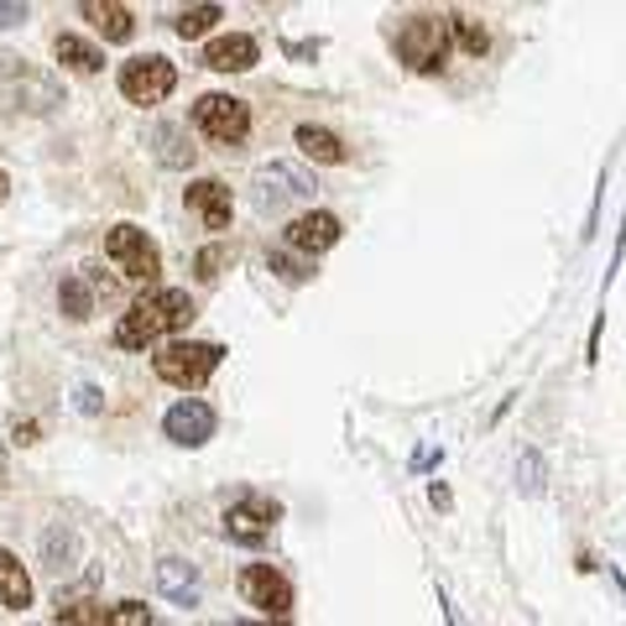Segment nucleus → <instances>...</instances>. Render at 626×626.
Returning a JSON list of instances; mask_svg holds the SVG:
<instances>
[{"instance_id":"f257e3e1","label":"nucleus","mask_w":626,"mask_h":626,"mask_svg":"<svg viewBox=\"0 0 626 626\" xmlns=\"http://www.w3.org/2000/svg\"><path fill=\"white\" fill-rule=\"evenodd\" d=\"M193 324V298L183 288H152L146 298H136L116 324V345L121 350H146L152 339L178 335Z\"/></svg>"},{"instance_id":"f03ea898","label":"nucleus","mask_w":626,"mask_h":626,"mask_svg":"<svg viewBox=\"0 0 626 626\" xmlns=\"http://www.w3.org/2000/svg\"><path fill=\"white\" fill-rule=\"evenodd\" d=\"M219 361H225V350H219V345H204V339H178V345H162V350L152 356V371H157L168 386L198 392V386L219 371Z\"/></svg>"},{"instance_id":"7ed1b4c3","label":"nucleus","mask_w":626,"mask_h":626,"mask_svg":"<svg viewBox=\"0 0 626 626\" xmlns=\"http://www.w3.org/2000/svg\"><path fill=\"white\" fill-rule=\"evenodd\" d=\"M397 58L418 73H434L444 69V58H449V16H408L402 32H397Z\"/></svg>"},{"instance_id":"20e7f679","label":"nucleus","mask_w":626,"mask_h":626,"mask_svg":"<svg viewBox=\"0 0 626 626\" xmlns=\"http://www.w3.org/2000/svg\"><path fill=\"white\" fill-rule=\"evenodd\" d=\"M105 256H110L116 272L131 277V282H157V272H162V251H157V241L146 236L142 225H116V230L105 236Z\"/></svg>"},{"instance_id":"39448f33","label":"nucleus","mask_w":626,"mask_h":626,"mask_svg":"<svg viewBox=\"0 0 626 626\" xmlns=\"http://www.w3.org/2000/svg\"><path fill=\"white\" fill-rule=\"evenodd\" d=\"M193 125L198 136L215 146H241L251 136V105L236 95H204L193 105Z\"/></svg>"},{"instance_id":"423d86ee","label":"nucleus","mask_w":626,"mask_h":626,"mask_svg":"<svg viewBox=\"0 0 626 626\" xmlns=\"http://www.w3.org/2000/svg\"><path fill=\"white\" fill-rule=\"evenodd\" d=\"M172 89H178V69L168 58L146 52V58H125L121 63V95L131 105H162Z\"/></svg>"},{"instance_id":"0eeeda50","label":"nucleus","mask_w":626,"mask_h":626,"mask_svg":"<svg viewBox=\"0 0 626 626\" xmlns=\"http://www.w3.org/2000/svg\"><path fill=\"white\" fill-rule=\"evenodd\" d=\"M241 595L245 605H256V611H266V616H282L292 605V585L272 564H245L241 569Z\"/></svg>"},{"instance_id":"6e6552de","label":"nucleus","mask_w":626,"mask_h":626,"mask_svg":"<svg viewBox=\"0 0 626 626\" xmlns=\"http://www.w3.org/2000/svg\"><path fill=\"white\" fill-rule=\"evenodd\" d=\"M162 434H168L172 444H183V449H198L204 438H215V408H209V402H198V397H189V402L168 408Z\"/></svg>"},{"instance_id":"1a4fd4ad","label":"nucleus","mask_w":626,"mask_h":626,"mask_svg":"<svg viewBox=\"0 0 626 626\" xmlns=\"http://www.w3.org/2000/svg\"><path fill=\"white\" fill-rule=\"evenodd\" d=\"M277 522V502H262V496H245L225 511V532L236 543H266V532Z\"/></svg>"},{"instance_id":"9d476101","label":"nucleus","mask_w":626,"mask_h":626,"mask_svg":"<svg viewBox=\"0 0 626 626\" xmlns=\"http://www.w3.org/2000/svg\"><path fill=\"white\" fill-rule=\"evenodd\" d=\"M335 241H339V215H329V209H309V215H298L288 225V245L303 251V256H318Z\"/></svg>"},{"instance_id":"9b49d317","label":"nucleus","mask_w":626,"mask_h":626,"mask_svg":"<svg viewBox=\"0 0 626 626\" xmlns=\"http://www.w3.org/2000/svg\"><path fill=\"white\" fill-rule=\"evenodd\" d=\"M189 209L209 230H230V215H236V198H230V189L219 183V178H198V183H189Z\"/></svg>"},{"instance_id":"f8f14e48","label":"nucleus","mask_w":626,"mask_h":626,"mask_svg":"<svg viewBox=\"0 0 626 626\" xmlns=\"http://www.w3.org/2000/svg\"><path fill=\"white\" fill-rule=\"evenodd\" d=\"M256 58H262L256 37H245V32H230V37H215V43L204 48V69H215V73H245V69H256Z\"/></svg>"},{"instance_id":"ddd939ff","label":"nucleus","mask_w":626,"mask_h":626,"mask_svg":"<svg viewBox=\"0 0 626 626\" xmlns=\"http://www.w3.org/2000/svg\"><path fill=\"white\" fill-rule=\"evenodd\" d=\"M157 585H162V595H168L172 605L198 601V569L183 564V558H162V564H157Z\"/></svg>"},{"instance_id":"4468645a","label":"nucleus","mask_w":626,"mask_h":626,"mask_svg":"<svg viewBox=\"0 0 626 626\" xmlns=\"http://www.w3.org/2000/svg\"><path fill=\"white\" fill-rule=\"evenodd\" d=\"M84 16L105 32V43H131V37H136V16H131L125 5H116V0H110V5L89 0V5H84Z\"/></svg>"},{"instance_id":"2eb2a0df","label":"nucleus","mask_w":626,"mask_h":626,"mask_svg":"<svg viewBox=\"0 0 626 626\" xmlns=\"http://www.w3.org/2000/svg\"><path fill=\"white\" fill-rule=\"evenodd\" d=\"M298 152L313 157V162H329V168H339V162L350 157L345 142H339L335 131H324V125H298Z\"/></svg>"},{"instance_id":"dca6fc26","label":"nucleus","mask_w":626,"mask_h":626,"mask_svg":"<svg viewBox=\"0 0 626 626\" xmlns=\"http://www.w3.org/2000/svg\"><path fill=\"white\" fill-rule=\"evenodd\" d=\"M0 605H11V611L32 605V579H26L22 558L11 554V549H0Z\"/></svg>"},{"instance_id":"f3484780","label":"nucleus","mask_w":626,"mask_h":626,"mask_svg":"<svg viewBox=\"0 0 626 626\" xmlns=\"http://www.w3.org/2000/svg\"><path fill=\"white\" fill-rule=\"evenodd\" d=\"M52 52H58V63H69L73 73H99L105 69V52H99L95 43H84V37H69V32L52 43Z\"/></svg>"},{"instance_id":"a211bd4d","label":"nucleus","mask_w":626,"mask_h":626,"mask_svg":"<svg viewBox=\"0 0 626 626\" xmlns=\"http://www.w3.org/2000/svg\"><path fill=\"white\" fill-rule=\"evenodd\" d=\"M219 16H225L219 5H189V11H178V22H172V32H178V37L189 43V37H204V32H209V26H215Z\"/></svg>"},{"instance_id":"6ab92c4d","label":"nucleus","mask_w":626,"mask_h":626,"mask_svg":"<svg viewBox=\"0 0 626 626\" xmlns=\"http://www.w3.org/2000/svg\"><path fill=\"white\" fill-rule=\"evenodd\" d=\"M58 303H63V313H69V318H89V313H95V292L84 288V277H63Z\"/></svg>"},{"instance_id":"aec40b11","label":"nucleus","mask_w":626,"mask_h":626,"mask_svg":"<svg viewBox=\"0 0 626 626\" xmlns=\"http://www.w3.org/2000/svg\"><path fill=\"white\" fill-rule=\"evenodd\" d=\"M89 626H152V611L142 601H121V605H105Z\"/></svg>"},{"instance_id":"412c9836","label":"nucleus","mask_w":626,"mask_h":626,"mask_svg":"<svg viewBox=\"0 0 626 626\" xmlns=\"http://www.w3.org/2000/svg\"><path fill=\"white\" fill-rule=\"evenodd\" d=\"M449 26H455V37H459V48L470 52V58H481L485 48H491V32H485L475 16H449Z\"/></svg>"},{"instance_id":"4be33fe9","label":"nucleus","mask_w":626,"mask_h":626,"mask_svg":"<svg viewBox=\"0 0 626 626\" xmlns=\"http://www.w3.org/2000/svg\"><path fill=\"white\" fill-rule=\"evenodd\" d=\"M266 266H272L277 277H288V282H303V277L313 272V266H309V262H298L292 251H272V256H266Z\"/></svg>"},{"instance_id":"5701e85b","label":"nucleus","mask_w":626,"mask_h":626,"mask_svg":"<svg viewBox=\"0 0 626 626\" xmlns=\"http://www.w3.org/2000/svg\"><path fill=\"white\" fill-rule=\"evenodd\" d=\"M230 262V251H225V245H209V251H198V262H193V272H198V277H204V282H215L219 277V266Z\"/></svg>"},{"instance_id":"b1692460","label":"nucleus","mask_w":626,"mask_h":626,"mask_svg":"<svg viewBox=\"0 0 626 626\" xmlns=\"http://www.w3.org/2000/svg\"><path fill=\"white\" fill-rule=\"evenodd\" d=\"M26 22V5H0V26H16Z\"/></svg>"},{"instance_id":"393cba45","label":"nucleus","mask_w":626,"mask_h":626,"mask_svg":"<svg viewBox=\"0 0 626 626\" xmlns=\"http://www.w3.org/2000/svg\"><path fill=\"white\" fill-rule=\"evenodd\" d=\"M79 408H84V412L99 408V392H95V386H84V392H79Z\"/></svg>"},{"instance_id":"a878e982","label":"nucleus","mask_w":626,"mask_h":626,"mask_svg":"<svg viewBox=\"0 0 626 626\" xmlns=\"http://www.w3.org/2000/svg\"><path fill=\"white\" fill-rule=\"evenodd\" d=\"M16 438H22V444H37V423H16Z\"/></svg>"},{"instance_id":"bb28decb","label":"nucleus","mask_w":626,"mask_h":626,"mask_svg":"<svg viewBox=\"0 0 626 626\" xmlns=\"http://www.w3.org/2000/svg\"><path fill=\"white\" fill-rule=\"evenodd\" d=\"M5 193H11V178H5V168H0V204H5Z\"/></svg>"},{"instance_id":"cd10ccee","label":"nucleus","mask_w":626,"mask_h":626,"mask_svg":"<svg viewBox=\"0 0 626 626\" xmlns=\"http://www.w3.org/2000/svg\"><path fill=\"white\" fill-rule=\"evenodd\" d=\"M219 626H245V622H219Z\"/></svg>"}]
</instances>
